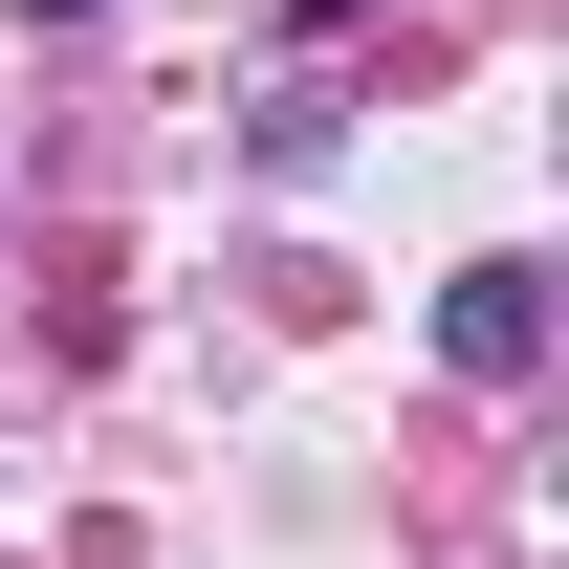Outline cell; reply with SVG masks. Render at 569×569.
<instances>
[{
	"label": "cell",
	"mask_w": 569,
	"mask_h": 569,
	"mask_svg": "<svg viewBox=\"0 0 569 569\" xmlns=\"http://www.w3.org/2000/svg\"><path fill=\"white\" fill-rule=\"evenodd\" d=\"M438 372L526 395V372H548V263H460V284H438Z\"/></svg>",
	"instance_id": "obj_1"
},
{
	"label": "cell",
	"mask_w": 569,
	"mask_h": 569,
	"mask_svg": "<svg viewBox=\"0 0 569 569\" xmlns=\"http://www.w3.org/2000/svg\"><path fill=\"white\" fill-rule=\"evenodd\" d=\"M22 22H110V0H22Z\"/></svg>",
	"instance_id": "obj_2"
}]
</instances>
